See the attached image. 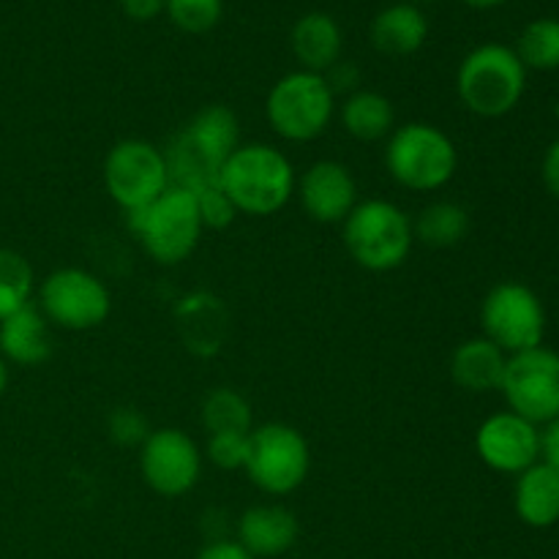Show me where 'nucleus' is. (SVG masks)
<instances>
[{
  "mask_svg": "<svg viewBox=\"0 0 559 559\" xmlns=\"http://www.w3.org/2000/svg\"><path fill=\"white\" fill-rule=\"evenodd\" d=\"M500 393L508 409L530 424L546 426L559 415V353L551 347H533L508 355Z\"/></svg>",
  "mask_w": 559,
  "mask_h": 559,
  "instance_id": "obj_12",
  "label": "nucleus"
},
{
  "mask_svg": "<svg viewBox=\"0 0 559 559\" xmlns=\"http://www.w3.org/2000/svg\"><path fill=\"white\" fill-rule=\"evenodd\" d=\"M344 249L355 265L371 273H388L402 267L409 260L415 246L413 218L396 202L371 200L358 202L342 222Z\"/></svg>",
  "mask_w": 559,
  "mask_h": 559,
  "instance_id": "obj_5",
  "label": "nucleus"
},
{
  "mask_svg": "<svg viewBox=\"0 0 559 559\" xmlns=\"http://www.w3.org/2000/svg\"><path fill=\"white\" fill-rule=\"evenodd\" d=\"M311 448L300 429L289 424H260L249 431V456L243 473L267 497H287L306 484Z\"/></svg>",
  "mask_w": 559,
  "mask_h": 559,
  "instance_id": "obj_8",
  "label": "nucleus"
},
{
  "mask_svg": "<svg viewBox=\"0 0 559 559\" xmlns=\"http://www.w3.org/2000/svg\"><path fill=\"white\" fill-rule=\"evenodd\" d=\"M289 47H293V55L300 63V69L325 74L336 60H342V27L325 11H309V14H304L293 25Z\"/></svg>",
  "mask_w": 559,
  "mask_h": 559,
  "instance_id": "obj_19",
  "label": "nucleus"
},
{
  "mask_svg": "<svg viewBox=\"0 0 559 559\" xmlns=\"http://www.w3.org/2000/svg\"><path fill=\"white\" fill-rule=\"evenodd\" d=\"M336 112L344 131L353 140L360 142L388 140L391 131L396 129V109H393V102L388 96H382L380 91H369V87H360V91L344 96L342 107Z\"/></svg>",
  "mask_w": 559,
  "mask_h": 559,
  "instance_id": "obj_23",
  "label": "nucleus"
},
{
  "mask_svg": "<svg viewBox=\"0 0 559 559\" xmlns=\"http://www.w3.org/2000/svg\"><path fill=\"white\" fill-rule=\"evenodd\" d=\"M540 462L559 469V415L540 429Z\"/></svg>",
  "mask_w": 559,
  "mask_h": 559,
  "instance_id": "obj_36",
  "label": "nucleus"
},
{
  "mask_svg": "<svg viewBox=\"0 0 559 559\" xmlns=\"http://www.w3.org/2000/svg\"><path fill=\"white\" fill-rule=\"evenodd\" d=\"M300 524L298 516L287 506L265 502L251 506L238 519V544L254 559L282 557L298 544Z\"/></svg>",
  "mask_w": 559,
  "mask_h": 559,
  "instance_id": "obj_16",
  "label": "nucleus"
},
{
  "mask_svg": "<svg viewBox=\"0 0 559 559\" xmlns=\"http://www.w3.org/2000/svg\"><path fill=\"white\" fill-rule=\"evenodd\" d=\"M513 52L519 55L527 71H555L559 69V20L540 16L533 20L519 36Z\"/></svg>",
  "mask_w": 559,
  "mask_h": 559,
  "instance_id": "obj_26",
  "label": "nucleus"
},
{
  "mask_svg": "<svg viewBox=\"0 0 559 559\" xmlns=\"http://www.w3.org/2000/svg\"><path fill=\"white\" fill-rule=\"evenodd\" d=\"M104 189L123 213L140 211L173 186L167 156L147 140H120L104 156Z\"/></svg>",
  "mask_w": 559,
  "mask_h": 559,
  "instance_id": "obj_10",
  "label": "nucleus"
},
{
  "mask_svg": "<svg viewBox=\"0 0 559 559\" xmlns=\"http://www.w3.org/2000/svg\"><path fill=\"white\" fill-rule=\"evenodd\" d=\"M36 306L52 328L82 333L109 320L112 295L96 273L85 267H58L38 284Z\"/></svg>",
  "mask_w": 559,
  "mask_h": 559,
  "instance_id": "obj_9",
  "label": "nucleus"
},
{
  "mask_svg": "<svg viewBox=\"0 0 559 559\" xmlns=\"http://www.w3.org/2000/svg\"><path fill=\"white\" fill-rule=\"evenodd\" d=\"M480 328L506 355L540 347L546 338L544 300L522 282L495 284L480 304Z\"/></svg>",
  "mask_w": 559,
  "mask_h": 559,
  "instance_id": "obj_11",
  "label": "nucleus"
},
{
  "mask_svg": "<svg viewBox=\"0 0 559 559\" xmlns=\"http://www.w3.org/2000/svg\"><path fill=\"white\" fill-rule=\"evenodd\" d=\"M464 3L473 5V9H495V5L508 3V0H464Z\"/></svg>",
  "mask_w": 559,
  "mask_h": 559,
  "instance_id": "obj_38",
  "label": "nucleus"
},
{
  "mask_svg": "<svg viewBox=\"0 0 559 559\" xmlns=\"http://www.w3.org/2000/svg\"><path fill=\"white\" fill-rule=\"evenodd\" d=\"M415 240L431 249H453L469 235L467 207L453 200H437L413 218Z\"/></svg>",
  "mask_w": 559,
  "mask_h": 559,
  "instance_id": "obj_24",
  "label": "nucleus"
},
{
  "mask_svg": "<svg viewBox=\"0 0 559 559\" xmlns=\"http://www.w3.org/2000/svg\"><path fill=\"white\" fill-rule=\"evenodd\" d=\"M197 194V205H200V218L202 227L213 229V233H222V229L233 227L235 218L240 216L235 211V205L229 202V197L224 194L218 186H207V189L194 191Z\"/></svg>",
  "mask_w": 559,
  "mask_h": 559,
  "instance_id": "obj_31",
  "label": "nucleus"
},
{
  "mask_svg": "<svg viewBox=\"0 0 559 559\" xmlns=\"http://www.w3.org/2000/svg\"><path fill=\"white\" fill-rule=\"evenodd\" d=\"M475 453L495 473H524L540 462V426L511 409L489 415L475 431Z\"/></svg>",
  "mask_w": 559,
  "mask_h": 559,
  "instance_id": "obj_14",
  "label": "nucleus"
},
{
  "mask_svg": "<svg viewBox=\"0 0 559 559\" xmlns=\"http://www.w3.org/2000/svg\"><path fill=\"white\" fill-rule=\"evenodd\" d=\"M369 38L377 52L391 55V58H407L415 55L429 38V20L424 11L413 3H393L382 9L371 20Z\"/></svg>",
  "mask_w": 559,
  "mask_h": 559,
  "instance_id": "obj_21",
  "label": "nucleus"
},
{
  "mask_svg": "<svg viewBox=\"0 0 559 559\" xmlns=\"http://www.w3.org/2000/svg\"><path fill=\"white\" fill-rule=\"evenodd\" d=\"M306 216L317 224H342L358 205V183L347 164L322 158L304 169L295 186Z\"/></svg>",
  "mask_w": 559,
  "mask_h": 559,
  "instance_id": "obj_15",
  "label": "nucleus"
},
{
  "mask_svg": "<svg viewBox=\"0 0 559 559\" xmlns=\"http://www.w3.org/2000/svg\"><path fill=\"white\" fill-rule=\"evenodd\" d=\"M540 180H544L546 191L559 202V136L546 147L544 162H540Z\"/></svg>",
  "mask_w": 559,
  "mask_h": 559,
  "instance_id": "obj_33",
  "label": "nucleus"
},
{
  "mask_svg": "<svg viewBox=\"0 0 559 559\" xmlns=\"http://www.w3.org/2000/svg\"><path fill=\"white\" fill-rule=\"evenodd\" d=\"M508 355L486 336L464 338L451 355V380L467 393L500 391Z\"/></svg>",
  "mask_w": 559,
  "mask_h": 559,
  "instance_id": "obj_20",
  "label": "nucleus"
},
{
  "mask_svg": "<svg viewBox=\"0 0 559 559\" xmlns=\"http://www.w3.org/2000/svg\"><path fill=\"white\" fill-rule=\"evenodd\" d=\"M207 462L216 464L218 469H243L246 456H249V435H235V431H224V435H207L205 453Z\"/></svg>",
  "mask_w": 559,
  "mask_h": 559,
  "instance_id": "obj_30",
  "label": "nucleus"
},
{
  "mask_svg": "<svg viewBox=\"0 0 559 559\" xmlns=\"http://www.w3.org/2000/svg\"><path fill=\"white\" fill-rule=\"evenodd\" d=\"M107 431L115 445L136 448L140 451V445L147 440L153 429L136 407H115L107 418Z\"/></svg>",
  "mask_w": 559,
  "mask_h": 559,
  "instance_id": "obj_29",
  "label": "nucleus"
},
{
  "mask_svg": "<svg viewBox=\"0 0 559 559\" xmlns=\"http://www.w3.org/2000/svg\"><path fill=\"white\" fill-rule=\"evenodd\" d=\"M164 3L167 0H120V9L129 20L134 22H151L158 14H164Z\"/></svg>",
  "mask_w": 559,
  "mask_h": 559,
  "instance_id": "obj_35",
  "label": "nucleus"
},
{
  "mask_svg": "<svg viewBox=\"0 0 559 559\" xmlns=\"http://www.w3.org/2000/svg\"><path fill=\"white\" fill-rule=\"evenodd\" d=\"M197 559H254L238 540L233 538H213L205 549L197 555Z\"/></svg>",
  "mask_w": 559,
  "mask_h": 559,
  "instance_id": "obj_34",
  "label": "nucleus"
},
{
  "mask_svg": "<svg viewBox=\"0 0 559 559\" xmlns=\"http://www.w3.org/2000/svg\"><path fill=\"white\" fill-rule=\"evenodd\" d=\"M513 511L519 522L533 530H549L559 524V469L535 462L516 475Z\"/></svg>",
  "mask_w": 559,
  "mask_h": 559,
  "instance_id": "obj_18",
  "label": "nucleus"
},
{
  "mask_svg": "<svg viewBox=\"0 0 559 559\" xmlns=\"http://www.w3.org/2000/svg\"><path fill=\"white\" fill-rule=\"evenodd\" d=\"M557 115H559V107H557Z\"/></svg>",
  "mask_w": 559,
  "mask_h": 559,
  "instance_id": "obj_40",
  "label": "nucleus"
},
{
  "mask_svg": "<svg viewBox=\"0 0 559 559\" xmlns=\"http://www.w3.org/2000/svg\"><path fill=\"white\" fill-rule=\"evenodd\" d=\"M527 91V69L513 47L480 44L469 49L456 71V93L478 118H506Z\"/></svg>",
  "mask_w": 559,
  "mask_h": 559,
  "instance_id": "obj_6",
  "label": "nucleus"
},
{
  "mask_svg": "<svg viewBox=\"0 0 559 559\" xmlns=\"http://www.w3.org/2000/svg\"><path fill=\"white\" fill-rule=\"evenodd\" d=\"M336 93L325 76L304 69L273 82L265 98L267 126L284 142H311L322 136L336 118Z\"/></svg>",
  "mask_w": 559,
  "mask_h": 559,
  "instance_id": "obj_7",
  "label": "nucleus"
},
{
  "mask_svg": "<svg viewBox=\"0 0 559 559\" xmlns=\"http://www.w3.org/2000/svg\"><path fill=\"white\" fill-rule=\"evenodd\" d=\"M52 325L36 304L0 320V355L5 364L25 366V369L41 366L52 355Z\"/></svg>",
  "mask_w": 559,
  "mask_h": 559,
  "instance_id": "obj_17",
  "label": "nucleus"
},
{
  "mask_svg": "<svg viewBox=\"0 0 559 559\" xmlns=\"http://www.w3.org/2000/svg\"><path fill=\"white\" fill-rule=\"evenodd\" d=\"M407 3H413V5H420V3H437V0H407Z\"/></svg>",
  "mask_w": 559,
  "mask_h": 559,
  "instance_id": "obj_39",
  "label": "nucleus"
},
{
  "mask_svg": "<svg viewBox=\"0 0 559 559\" xmlns=\"http://www.w3.org/2000/svg\"><path fill=\"white\" fill-rule=\"evenodd\" d=\"M240 216L267 218L284 211L295 197L298 175L287 153L271 142H246L235 147L216 180Z\"/></svg>",
  "mask_w": 559,
  "mask_h": 559,
  "instance_id": "obj_2",
  "label": "nucleus"
},
{
  "mask_svg": "<svg viewBox=\"0 0 559 559\" xmlns=\"http://www.w3.org/2000/svg\"><path fill=\"white\" fill-rule=\"evenodd\" d=\"M382 162L402 189L431 194L453 180L459 169V151L456 142L440 126L413 120L391 131Z\"/></svg>",
  "mask_w": 559,
  "mask_h": 559,
  "instance_id": "obj_3",
  "label": "nucleus"
},
{
  "mask_svg": "<svg viewBox=\"0 0 559 559\" xmlns=\"http://www.w3.org/2000/svg\"><path fill=\"white\" fill-rule=\"evenodd\" d=\"M180 336L194 355H216L227 331V311L222 300L207 293H194L175 306Z\"/></svg>",
  "mask_w": 559,
  "mask_h": 559,
  "instance_id": "obj_22",
  "label": "nucleus"
},
{
  "mask_svg": "<svg viewBox=\"0 0 559 559\" xmlns=\"http://www.w3.org/2000/svg\"><path fill=\"white\" fill-rule=\"evenodd\" d=\"M202 451L191 435L175 426L153 429L140 445V475L158 497H183L200 484Z\"/></svg>",
  "mask_w": 559,
  "mask_h": 559,
  "instance_id": "obj_13",
  "label": "nucleus"
},
{
  "mask_svg": "<svg viewBox=\"0 0 559 559\" xmlns=\"http://www.w3.org/2000/svg\"><path fill=\"white\" fill-rule=\"evenodd\" d=\"M36 276L20 251L0 249V320L33 304Z\"/></svg>",
  "mask_w": 559,
  "mask_h": 559,
  "instance_id": "obj_27",
  "label": "nucleus"
},
{
  "mask_svg": "<svg viewBox=\"0 0 559 559\" xmlns=\"http://www.w3.org/2000/svg\"><path fill=\"white\" fill-rule=\"evenodd\" d=\"M5 388H9V364H5V358L0 355V396L5 393Z\"/></svg>",
  "mask_w": 559,
  "mask_h": 559,
  "instance_id": "obj_37",
  "label": "nucleus"
},
{
  "mask_svg": "<svg viewBox=\"0 0 559 559\" xmlns=\"http://www.w3.org/2000/svg\"><path fill=\"white\" fill-rule=\"evenodd\" d=\"M322 76H325V82L336 96H342V93L349 96V93L360 91V69L353 60H336Z\"/></svg>",
  "mask_w": 559,
  "mask_h": 559,
  "instance_id": "obj_32",
  "label": "nucleus"
},
{
  "mask_svg": "<svg viewBox=\"0 0 559 559\" xmlns=\"http://www.w3.org/2000/svg\"><path fill=\"white\" fill-rule=\"evenodd\" d=\"M238 145L240 120L227 104H207L197 109L189 123L164 147L169 180L191 191L216 186L224 162Z\"/></svg>",
  "mask_w": 559,
  "mask_h": 559,
  "instance_id": "obj_1",
  "label": "nucleus"
},
{
  "mask_svg": "<svg viewBox=\"0 0 559 559\" xmlns=\"http://www.w3.org/2000/svg\"><path fill=\"white\" fill-rule=\"evenodd\" d=\"M123 216L142 251L158 265H180L189 260L205 233L197 194L175 183L151 205Z\"/></svg>",
  "mask_w": 559,
  "mask_h": 559,
  "instance_id": "obj_4",
  "label": "nucleus"
},
{
  "mask_svg": "<svg viewBox=\"0 0 559 559\" xmlns=\"http://www.w3.org/2000/svg\"><path fill=\"white\" fill-rule=\"evenodd\" d=\"M202 426L207 435H249L254 429V413L249 399L235 388H213L202 402Z\"/></svg>",
  "mask_w": 559,
  "mask_h": 559,
  "instance_id": "obj_25",
  "label": "nucleus"
},
{
  "mask_svg": "<svg viewBox=\"0 0 559 559\" xmlns=\"http://www.w3.org/2000/svg\"><path fill=\"white\" fill-rule=\"evenodd\" d=\"M164 14L178 31L200 36V33L213 31L222 22L224 0H167Z\"/></svg>",
  "mask_w": 559,
  "mask_h": 559,
  "instance_id": "obj_28",
  "label": "nucleus"
}]
</instances>
